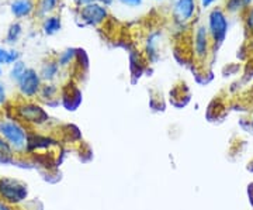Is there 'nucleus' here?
Here are the masks:
<instances>
[{
  "mask_svg": "<svg viewBox=\"0 0 253 210\" xmlns=\"http://www.w3.org/2000/svg\"><path fill=\"white\" fill-rule=\"evenodd\" d=\"M30 131V128L14 117L0 119V137L9 143L18 158L27 156Z\"/></svg>",
  "mask_w": 253,
  "mask_h": 210,
  "instance_id": "obj_1",
  "label": "nucleus"
},
{
  "mask_svg": "<svg viewBox=\"0 0 253 210\" xmlns=\"http://www.w3.org/2000/svg\"><path fill=\"white\" fill-rule=\"evenodd\" d=\"M11 117L18 120L28 128L44 127L49 123V114L46 110L33 101H21L14 103Z\"/></svg>",
  "mask_w": 253,
  "mask_h": 210,
  "instance_id": "obj_2",
  "label": "nucleus"
},
{
  "mask_svg": "<svg viewBox=\"0 0 253 210\" xmlns=\"http://www.w3.org/2000/svg\"><path fill=\"white\" fill-rule=\"evenodd\" d=\"M28 198L27 183L16 178H0V201L6 202L11 206H20Z\"/></svg>",
  "mask_w": 253,
  "mask_h": 210,
  "instance_id": "obj_3",
  "label": "nucleus"
},
{
  "mask_svg": "<svg viewBox=\"0 0 253 210\" xmlns=\"http://www.w3.org/2000/svg\"><path fill=\"white\" fill-rule=\"evenodd\" d=\"M41 86H42V79L40 73L33 68H27V71L23 73V76L17 82L18 92L21 98L26 101H33L34 98H38Z\"/></svg>",
  "mask_w": 253,
  "mask_h": 210,
  "instance_id": "obj_4",
  "label": "nucleus"
},
{
  "mask_svg": "<svg viewBox=\"0 0 253 210\" xmlns=\"http://www.w3.org/2000/svg\"><path fill=\"white\" fill-rule=\"evenodd\" d=\"M226 31H228V21L224 11L221 9H214L210 14V34L214 46L218 47L222 44V41L225 40Z\"/></svg>",
  "mask_w": 253,
  "mask_h": 210,
  "instance_id": "obj_5",
  "label": "nucleus"
},
{
  "mask_svg": "<svg viewBox=\"0 0 253 210\" xmlns=\"http://www.w3.org/2000/svg\"><path fill=\"white\" fill-rule=\"evenodd\" d=\"M81 17L84 23L91 24V26H97L107 17V9L100 3L84 4L81 9Z\"/></svg>",
  "mask_w": 253,
  "mask_h": 210,
  "instance_id": "obj_6",
  "label": "nucleus"
},
{
  "mask_svg": "<svg viewBox=\"0 0 253 210\" xmlns=\"http://www.w3.org/2000/svg\"><path fill=\"white\" fill-rule=\"evenodd\" d=\"M194 11H196V0H176L173 6V17L179 23H184L193 17Z\"/></svg>",
  "mask_w": 253,
  "mask_h": 210,
  "instance_id": "obj_7",
  "label": "nucleus"
},
{
  "mask_svg": "<svg viewBox=\"0 0 253 210\" xmlns=\"http://www.w3.org/2000/svg\"><path fill=\"white\" fill-rule=\"evenodd\" d=\"M208 48H210V41H208V31L204 26H201L196 33L194 37V52L196 56L200 59H204L208 54Z\"/></svg>",
  "mask_w": 253,
  "mask_h": 210,
  "instance_id": "obj_8",
  "label": "nucleus"
},
{
  "mask_svg": "<svg viewBox=\"0 0 253 210\" xmlns=\"http://www.w3.org/2000/svg\"><path fill=\"white\" fill-rule=\"evenodd\" d=\"M82 102V93L78 88L71 86L68 89H63L61 95V103L66 107V110H76Z\"/></svg>",
  "mask_w": 253,
  "mask_h": 210,
  "instance_id": "obj_9",
  "label": "nucleus"
},
{
  "mask_svg": "<svg viewBox=\"0 0 253 210\" xmlns=\"http://www.w3.org/2000/svg\"><path fill=\"white\" fill-rule=\"evenodd\" d=\"M61 72V66L58 64V61H46L41 66L40 71V76L42 79V82H54L58 78V75Z\"/></svg>",
  "mask_w": 253,
  "mask_h": 210,
  "instance_id": "obj_10",
  "label": "nucleus"
},
{
  "mask_svg": "<svg viewBox=\"0 0 253 210\" xmlns=\"http://www.w3.org/2000/svg\"><path fill=\"white\" fill-rule=\"evenodd\" d=\"M18 158L14 153V150L11 148L9 143L6 140L0 137V164L1 165H13L17 162Z\"/></svg>",
  "mask_w": 253,
  "mask_h": 210,
  "instance_id": "obj_11",
  "label": "nucleus"
},
{
  "mask_svg": "<svg viewBox=\"0 0 253 210\" xmlns=\"http://www.w3.org/2000/svg\"><path fill=\"white\" fill-rule=\"evenodd\" d=\"M10 10L16 17H26L34 10V3L31 0H14L10 4Z\"/></svg>",
  "mask_w": 253,
  "mask_h": 210,
  "instance_id": "obj_12",
  "label": "nucleus"
},
{
  "mask_svg": "<svg viewBox=\"0 0 253 210\" xmlns=\"http://www.w3.org/2000/svg\"><path fill=\"white\" fill-rule=\"evenodd\" d=\"M58 93H59V88H58L54 82H46L42 83L38 98H40L41 101L45 102L46 105H49L51 101H54V99H58V101H59Z\"/></svg>",
  "mask_w": 253,
  "mask_h": 210,
  "instance_id": "obj_13",
  "label": "nucleus"
},
{
  "mask_svg": "<svg viewBox=\"0 0 253 210\" xmlns=\"http://www.w3.org/2000/svg\"><path fill=\"white\" fill-rule=\"evenodd\" d=\"M42 30L48 36H52L55 33H58L61 30V18L56 17V16L48 17L42 24Z\"/></svg>",
  "mask_w": 253,
  "mask_h": 210,
  "instance_id": "obj_14",
  "label": "nucleus"
},
{
  "mask_svg": "<svg viewBox=\"0 0 253 210\" xmlns=\"http://www.w3.org/2000/svg\"><path fill=\"white\" fill-rule=\"evenodd\" d=\"M27 71V65L26 62H23V61H17V62H14V64L11 65V69H10V79L13 81V82H18V79L23 76V73Z\"/></svg>",
  "mask_w": 253,
  "mask_h": 210,
  "instance_id": "obj_15",
  "label": "nucleus"
},
{
  "mask_svg": "<svg viewBox=\"0 0 253 210\" xmlns=\"http://www.w3.org/2000/svg\"><path fill=\"white\" fill-rule=\"evenodd\" d=\"M75 58H76V51L75 50H66V51H63L62 54L58 56V64L61 68H65V66H69V65L72 64L73 61H75Z\"/></svg>",
  "mask_w": 253,
  "mask_h": 210,
  "instance_id": "obj_16",
  "label": "nucleus"
},
{
  "mask_svg": "<svg viewBox=\"0 0 253 210\" xmlns=\"http://www.w3.org/2000/svg\"><path fill=\"white\" fill-rule=\"evenodd\" d=\"M20 36H21V26L18 23H13L9 27V31H7V37H6L7 43H10V44L16 43Z\"/></svg>",
  "mask_w": 253,
  "mask_h": 210,
  "instance_id": "obj_17",
  "label": "nucleus"
},
{
  "mask_svg": "<svg viewBox=\"0 0 253 210\" xmlns=\"http://www.w3.org/2000/svg\"><path fill=\"white\" fill-rule=\"evenodd\" d=\"M56 3H58V0H42V3H41V11L42 13L52 11L55 9V6H56Z\"/></svg>",
  "mask_w": 253,
  "mask_h": 210,
  "instance_id": "obj_18",
  "label": "nucleus"
},
{
  "mask_svg": "<svg viewBox=\"0 0 253 210\" xmlns=\"http://www.w3.org/2000/svg\"><path fill=\"white\" fill-rule=\"evenodd\" d=\"M7 106V91H6V85L0 81V107Z\"/></svg>",
  "mask_w": 253,
  "mask_h": 210,
  "instance_id": "obj_19",
  "label": "nucleus"
},
{
  "mask_svg": "<svg viewBox=\"0 0 253 210\" xmlns=\"http://www.w3.org/2000/svg\"><path fill=\"white\" fill-rule=\"evenodd\" d=\"M17 61H20V52L16 51V50H10V51H7V62H6V64L13 65L14 62H17Z\"/></svg>",
  "mask_w": 253,
  "mask_h": 210,
  "instance_id": "obj_20",
  "label": "nucleus"
},
{
  "mask_svg": "<svg viewBox=\"0 0 253 210\" xmlns=\"http://www.w3.org/2000/svg\"><path fill=\"white\" fill-rule=\"evenodd\" d=\"M120 1L126 6H129V7H135V6L142 3V0H120Z\"/></svg>",
  "mask_w": 253,
  "mask_h": 210,
  "instance_id": "obj_21",
  "label": "nucleus"
},
{
  "mask_svg": "<svg viewBox=\"0 0 253 210\" xmlns=\"http://www.w3.org/2000/svg\"><path fill=\"white\" fill-rule=\"evenodd\" d=\"M0 210H20L17 206H11L9 203H6V202L0 201Z\"/></svg>",
  "mask_w": 253,
  "mask_h": 210,
  "instance_id": "obj_22",
  "label": "nucleus"
},
{
  "mask_svg": "<svg viewBox=\"0 0 253 210\" xmlns=\"http://www.w3.org/2000/svg\"><path fill=\"white\" fill-rule=\"evenodd\" d=\"M246 24H248L249 31H251V33H253V10L252 11H249V14H248V18H246Z\"/></svg>",
  "mask_w": 253,
  "mask_h": 210,
  "instance_id": "obj_23",
  "label": "nucleus"
},
{
  "mask_svg": "<svg viewBox=\"0 0 253 210\" xmlns=\"http://www.w3.org/2000/svg\"><path fill=\"white\" fill-rule=\"evenodd\" d=\"M7 62V51L0 47V65Z\"/></svg>",
  "mask_w": 253,
  "mask_h": 210,
  "instance_id": "obj_24",
  "label": "nucleus"
},
{
  "mask_svg": "<svg viewBox=\"0 0 253 210\" xmlns=\"http://www.w3.org/2000/svg\"><path fill=\"white\" fill-rule=\"evenodd\" d=\"M211 3H214V0H201V6L203 7H208Z\"/></svg>",
  "mask_w": 253,
  "mask_h": 210,
  "instance_id": "obj_25",
  "label": "nucleus"
},
{
  "mask_svg": "<svg viewBox=\"0 0 253 210\" xmlns=\"http://www.w3.org/2000/svg\"><path fill=\"white\" fill-rule=\"evenodd\" d=\"M248 169H249L251 172H253V159L249 162V165H248Z\"/></svg>",
  "mask_w": 253,
  "mask_h": 210,
  "instance_id": "obj_26",
  "label": "nucleus"
},
{
  "mask_svg": "<svg viewBox=\"0 0 253 210\" xmlns=\"http://www.w3.org/2000/svg\"><path fill=\"white\" fill-rule=\"evenodd\" d=\"M249 126H251V131L253 133V114L252 117H251V120H249Z\"/></svg>",
  "mask_w": 253,
  "mask_h": 210,
  "instance_id": "obj_27",
  "label": "nucleus"
},
{
  "mask_svg": "<svg viewBox=\"0 0 253 210\" xmlns=\"http://www.w3.org/2000/svg\"><path fill=\"white\" fill-rule=\"evenodd\" d=\"M0 75H1V65H0Z\"/></svg>",
  "mask_w": 253,
  "mask_h": 210,
  "instance_id": "obj_28",
  "label": "nucleus"
}]
</instances>
